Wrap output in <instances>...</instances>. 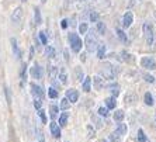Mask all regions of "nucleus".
I'll return each mask as SVG.
<instances>
[{
  "label": "nucleus",
  "mask_w": 156,
  "mask_h": 142,
  "mask_svg": "<svg viewBox=\"0 0 156 142\" xmlns=\"http://www.w3.org/2000/svg\"><path fill=\"white\" fill-rule=\"evenodd\" d=\"M142 30H144V35H145V40H146V44H148V47H155L156 44V35H155V30H153V26L152 24H149V23H145L144 24V27H142Z\"/></svg>",
  "instance_id": "f257e3e1"
},
{
  "label": "nucleus",
  "mask_w": 156,
  "mask_h": 142,
  "mask_svg": "<svg viewBox=\"0 0 156 142\" xmlns=\"http://www.w3.org/2000/svg\"><path fill=\"white\" fill-rule=\"evenodd\" d=\"M84 45H86V49L89 52H93L97 49L98 41H97V34H96L94 30H90L89 33L86 34V41H84Z\"/></svg>",
  "instance_id": "f03ea898"
},
{
  "label": "nucleus",
  "mask_w": 156,
  "mask_h": 142,
  "mask_svg": "<svg viewBox=\"0 0 156 142\" xmlns=\"http://www.w3.org/2000/svg\"><path fill=\"white\" fill-rule=\"evenodd\" d=\"M100 73L104 76V79H114V75H115V66H113L110 62H104V65H103L101 69H100Z\"/></svg>",
  "instance_id": "7ed1b4c3"
},
{
  "label": "nucleus",
  "mask_w": 156,
  "mask_h": 142,
  "mask_svg": "<svg viewBox=\"0 0 156 142\" xmlns=\"http://www.w3.org/2000/svg\"><path fill=\"white\" fill-rule=\"evenodd\" d=\"M69 44H70V48H72V51L73 52H79L80 49H82V40L79 38V35L77 34H73V33H70L69 34Z\"/></svg>",
  "instance_id": "20e7f679"
},
{
  "label": "nucleus",
  "mask_w": 156,
  "mask_h": 142,
  "mask_svg": "<svg viewBox=\"0 0 156 142\" xmlns=\"http://www.w3.org/2000/svg\"><path fill=\"white\" fill-rule=\"evenodd\" d=\"M23 17H24V11H23V9L21 7H17L13 13H11V17H10V20H11V23L14 24V26H20L21 24V21H23Z\"/></svg>",
  "instance_id": "39448f33"
},
{
  "label": "nucleus",
  "mask_w": 156,
  "mask_h": 142,
  "mask_svg": "<svg viewBox=\"0 0 156 142\" xmlns=\"http://www.w3.org/2000/svg\"><path fill=\"white\" fill-rule=\"evenodd\" d=\"M141 65L142 68H146V69H151V70L156 69V62L152 56H144L141 59Z\"/></svg>",
  "instance_id": "423d86ee"
},
{
  "label": "nucleus",
  "mask_w": 156,
  "mask_h": 142,
  "mask_svg": "<svg viewBox=\"0 0 156 142\" xmlns=\"http://www.w3.org/2000/svg\"><path fill=\"white\" fill-rule=\"evenodd\" d=\"M132 20H134V16H132V13H131V11H127V13L124 14V17H122V27H125V28H129L131 24H132Z\"/></svg>",
  "instance_id": "0eeeda50"
},
{
  "label": "nucleus",
  "mask_w": 156,
  "mask_h": 142,
  "mask_svg": "<svg viewBox=\"0 0 156 142\" xmlns=\"http://www.w3.org/2000/svg\"><path fill=\"white\" fill-rule=\"evenodd\" d=\"M66 98H68L70 103H76L77 98H79V93H77V90H75V89L66 90Z\"/></svg>",
  "instance_id": "6e6552de"
},
{
  "label": "nucleus",
  "mask_w": 156,
  "mask_h": 142,
  "mask_svg": "<svg viewBox=\"0 0 156 142\" xmlns=\"http://www.w3.org/2000/svg\"><path fill=\"white\" fill-rule=\"evenodd\" d=\"M31 76H33L34 79H41V77H42V68H41L38 63H35V65L31 68Z\"/></svg>",
  "instance_id": "1a4fd4ad"
},
{
  "label": "nucleus",
  "mask_w": 156,
  "mask_h": 142,
  "mask_svg": "<svg viewBox=\"0 0 156 142\" xmlns=\"http://www.w3.org/2000/svg\"><path fill=\"white\" fill-rule=\"evenodd\" d=\"M31 93L35 96V98H42L44 97V91L40 86H37L35 83H31Z\"/></svg>",
  "instance_id": "9d476101"
},
{
  "label": "nucleus",
  "mask_w": 156,
  "mask_h": 142,
  "mask_svg": "<svg viewBox=\"0 0 156 142\" xmlns=\"http://www.w3.org/2000/svg\"><path fill=\"white\" fill-rule=\"evenodd\" d=\"M49 130H51L52 137H55V138H59V137H61V128H59V125L56 124L55 121H52V122H51Z\"/></svg>",
  "instance_id": "9b49d317"
},
{
  "label": "nucleus",
  "mask_w": 156,
  "mask_h": 142,
  "mask_svg": "<svg viewBox=\"0 0 156 142\" xmlns=\"http://www.w3.org/2000/svg\"><path fill=\"white\" fill-rule=\"evenodd\" d=\"M93 83H94L96 90H101L103 86H104V79H101L100 76H96V77H93Z\"/></svg>",
  "instance_id": "f8f14e48"
},
{
  "label": "nucleus",
  "mask_w": 156,
  "mask_h": 142,
  "mask_svg": "<svg viewBox=\"0 0 156 142\" xmlns=\"http://www.w3.org/2000/svg\"><path fill=\"white\" fill-rule=\"evenodd\" d=\"M48 75H49V79L51 80H55L56 76H58V68L56 66H48Z\"/></svg>",
  "instance_id": "ddd939ff"
},
{
  "label": "nucleus",
  "mask_w": 156,
  "mask_h": 142,
  "mask_svg": "<svg viewBox=\"0 0 156 142\" xmlns=\"http://www.w3.org/2000/svg\"><path fill=\"white\" fill-rule=\"evenodd\" d=\"M115 33H117V35H118V38H120L121 42L127 44V42H128V37H127V34L124 33V31H122L121 28H117V30H115Z\"/></svg>",
  "instance_id": "4468645a"
},
{
  "label": "nucleus",
  "mask_w": 156,
  "mask_h": 142,
  "mask_svg": "<svg viewBox=\"0 0 156 142\" xmlns=\"http://www.w3.org/2000/svg\"><path fill=\"white\" fill-rule=\"evenodd\" d=\"M104 103H105V106H107V108L108 110H111V108H115V97H107L104 100Z\"/></svg>",
  "instance_id": "2eb2a0df"
},
{
  "label": "nucleus",
  "mask_w": 156,
  "mask_h": 142,
  "mask_svg": "<svg viewBox=\"0 0 156 142\" xmlns=\"http://www.w3.org/2000/svg\"><path fill=\"white\" fill-rule=\"evenodd\" d=\"M10 42H11V48H13V52H14V54H16V56H17V58H20V56H21V52L18 51V47H17V40H16V38H11V40H10Z\"/></svg>",
  "instance_id": "dca6fc26"
},
{
  "label": "nucleus",
  "mask_w": 156,
  "mask_h": 142,
  "mask_svg": "<svg viewBox=\"0 0 156 142\" xmlns=\"http://www.w3.org/2000/svg\"><path fill=\"white\" fill-rule=\"evenodd\" d=\"M105 55V45L104 44H98L97 45V58L103 59Z\"/></svg>",
  "instance_id": "f3484780"
},
{
  "label": "nucleus",
  "mask_w": 156,
  "mask_h": 142,
  "mask_svg": "<svg viewBox=\"0 0 156 142\" xmlns=\"http://www.w3.org/2000/svg\"><path fill=\"white\" fill-rule=\"evenodd\" d=\"M45 54H47V56L49 59H54L55 56H56V51H55L54 47H47V49H45Z\"/></svg>",
  "instance_id": "a211bd4d"
},
{
  "label": "nucleus",
  "mask_w": 156,
  "mask_h": 142,
  "mask_svg": "<svg viewBox=\"0 0 156 142\" xmlns=\"http://www.w3.org/2000/svg\"><path fill=\"white\" fill-rule=\"evenodd\" d=\"M34 16H35V24L37 26H40L41 23H42V18H41V11L38 7L34 9Z\"/></svg>",
  "instance_id": "6ab92c4d"
},
{
  "label": "nucleus",
  "mask_w": 156,
  "mask_h": 142,
  "mask_svg": "<svg viewBox=\"0 0 156 142\" xmlns=\"http://www.w3.org/2000/svg\"><path fill=\"white\" fill-rule=\"evenodd\" d=\"M58 111H59L58 106H55V104H52V106L49 107V113H51V118H52V120H55V118L58 117Z\"/></svg>",
  "instance_id": "aec40b11"
},
{
  "label": "nucleus",
  "mask_w": 156,
  "mask_h": 142,
  "mask_svg": "<svg viewBox=\"0 0 156 142\" xmlns=\"http://www.w3.org/2000/svg\"><path fill=\"white\" fill-rule=\"evenodd\" d=\"M68 117H69V114L68 113H62L61 117H59V125L61 127H65L66 122H68Z\"/></svg>",
  "instance_id": "412c9836"
},
{
  "label": "nucleus",
  "mask_w": 156,
  "mask_h": 142,
  "mask_svg": "<svg viewBox=\"0 0 156 142\" xmlns=\"http://www.w3.org/2000/svg\"><path fill=\"white\" fill-rule=\"evenodd\" d=\"M124 115H125V114H124L122 110H115V113H114V121H118V122L122 121Z\"/></svg>",
  "instance_id": "4be33fe9"
},
{
  "label": "nucleus",
  "mask_w": 156,
  "mask_h": 142,
  "mask_svg": "<svg viewBox=\"0 0 156 142\" xmlns=\"http://www.w3.org/2000/svg\"><path fill=\"white\" fill-rule=\"evenodd\" d=\"M110 91H111L113 97H117V96L120 94V86L118 84H111L110 86Z\"/></svg>",
  "instance_id": "5701e85b"
},
{
  "label": "nucleus",
  "mask_w": 156,
  "mask_h": 142,
  "mask_svg": "<svg viewBox=\"0 0 156 142\" xmlns=\"http://www.w3.org/2000/svg\"><path fill=\"white\" fill-rule=\"evenodd\" d=\"M75 76H76V80H79V82H82V79H84V73L82 70V68H76L75 69Z\"/></svg>",
  "instance_id": "b1692460"
},
{
  "label": "nucleus",
  "mask_w": 156,
  "mask_h": 142,
  "mask_svg": "<svg viewBox=\"0 0 156 142\" xmlns=\"http://www.w3.org/2000/svg\"><path fill=\"white\" fill-rule=\"evenodd\" d=\"M127 131H128V127H127V124H118V127H117V132L120 135H125L127 134Z\"/></svg>",
  "instance_id": "393cba45"
},
{
  "label": "nucleus",
  "mask_w": 156,
  "mask_h": 142,
  "mask_svg": "<svg viewBox=\"0 0 156 142\" xmlns=\"http://www.w3.org/2000/svg\"><path fill=\"white\" fill-rule=\"evenodd\" d=\"M90 87H91V79L90 77H86L83 82V90L84 91H90Z\"/></svg>",
  "instance_id": "a878e982"
},
{
  "label": "nucleus",
  "mask_w": 156,
  "mask_h": 142,
  "mask_svg": "<svg viewBox=\"0 0 156 142\" xmlns=\"http://www.w3.org/2000/svg\"><path fill=\"white\" fill-rule=\"evenodd\" d=\"M59 79H61V83L62 84H66V83H68V75H66L65 69L61 70V73H59Z\"/></svg>",
  "instance_id": "bb28decb"
},
{
  "label": "nucleus",
  "mask_w": 156,
  "mask_h": 142,
  "mask_svg": "<svg viewBox=\"0 0 156 142\" xmlns=\"http://www.w3.org/2000/svg\"><path fill=\"white\" fill-rule=\"evenodd\" d=\"M105 30H107V28H105V24L103 21H100V20H98V21H97V31H98V34H101V35H103V34L105 33Z\"/></svg>",
  "instance_id": "cd10ccee"
},
{
  "label": "nucleus",
  "mask_w": 156,
  "mask_h": 142,
  "mask_svg": "<svg viewBox=\"0 0 156 142\" xmlns=\"http://www.w3.org/2000/svg\"><path fill=\"white\" fill-rule=\"evenodd\" d=\"M121 55H122V56H124V61H125V62H129V63H132V62H134V58H132V55H131V54H128V52L127 51H122V54H121Z\"/></svg>",
  "instance_id": "c85d7f7f"
},
{
  "label": "nucleus",
  "mask_w": 156,
  "mask_h": 142,
  "mask_svg": "<svg viewBox=\"0 0 156 142\" xmlns=\"http://www.w3.org/2000/svg\"><path fill=\"white\" fill-rule=\"evenodd\" d=\"M89 20L91 23H97L98 21V13L97 11H90V14H89Z\"/></svg>",
  "instance_id": "c756f323"
},
{
  "label": "nucleus",
  "mask_w": 156,
  "mask_h": 142,
  "mask_svg": "<svg viewBox=\"0 0 156 142\" xmlns=\"http://www.w3.org/2000/svg\"><path fill=\"white\" fill-rule=\"evenodd\" d=\"M145 104L146 106H153V97L151 93H145Z\"/></svg>",
  "instance_id": "7c9ffc66"
},
{
  "label": "nucleus",
  "mask_w": 156,
  "mask_h": 142,
  "mask_svg": "<svg viewBox=\"0 0 156 142\" xmlns=\"http://www.w3.org/2000/svg\"><path fill=\"white\" fill-rule=\"evenodd\" d=\"M91 120L96 122V127L97 128H103V124H104V122H103V120H100L97 115H91Z\"/></svg>",
  "instance_id": "2f4dec72"
},
{
  "label": "nucleus",
  "mask_w": 156,
  "mask_h": 142,
  "mask_svg": "<svg viewBox=\"0 0 156 142\" xmlns=\"http://www.w3.org/2000/svg\"><path fill=\"white\" fill-rule=\"evenodd\" d=\"M135 101H136L135 94H127L125 96V103H128V104H134Z\"/></svg>",
  "instance_id": "473e14b6"
},
{
  "label": "nucleus",
  "mask_w": 156,
  "mask_h": 142,
  "mask_svg": "<svg viewBox=\"0 0 156 142\" xmlns=\"http://www.w3.org/2000/svg\"><path fill=\"white\" fill-rule=\"evenodd\" d=\"M70 107V101L68 100V98H62V101H61V108L62 110H68Z\"/></svg>",
  "instance_id": "72a5a7b5"
},
{
  "label": "nucleus",
  "mask_w": 156,
  "mask_h": 142,
  "mask_svg": "<svg viewBox=\"0 0 156 142\" xmlns=\"http://www.w3.org/2000/svg\"><path fill=\"white\" fill-rule=\"evenodd\" d=\"M38 35H40V42H41V44L47 45L48 44V38H47V35H45V33H44V31H41Z\"/></svg>",
  "instance_id": "f704fd0d"
},
{
  "label": "nucleus",
  "mask_w": 156,
  "mask_h": 142,
  "mask_svg": "<svg viewBox=\"0 0 156 142\" xmlns=\"http://www.w3.org/2000/svg\"><path fill=\"white\" fill-rule=\"evenodd\" d=\"M38 115H40L41 121H42V124H47V115H45V111L42 108L38 110Z\"/></svg>",
  "instance_id": "c9c22d12"
},
{
  "label": "nucleus",
  "mask_w": 156,
  "mask_h": 142,
  "mask_svg": "<svg viewBox=\"0 0 156 142\" xmlns=\"http://www.w3.org/2000/svg\"><path fill=\"white\" fill-rule=\"evenodd\" d=\"M48 96L51 98H56L58 97V90L56 89H54V87H51L49 90H48Z\"/></svg>",
  "instance_id": "e433bc0d"
},
{
  "label": "nucleus",
  "mask_w": 156,
  "mask_h": 142,
  "mask_svg": "<svg viewBox=\"0 0 156 142\" xmlns=\"http://www.w3.org/2000/svg\"><path fill=\"white\" fill-rule=\"evenodd\" d=\"M79 33L80 34H86L87 33V23H82L79 26Z\"/></svg>",
  "instance_id": "4c0bfd02"
},
{
  "label": "nucleus",
  "mask_w": 156,
  "mask_h": 142,
  "mask_svg": "<svg viewBox=\"0 0 156 142\" xmlns=\"http://www.w3.org/2000/svg\"><path fill=\"white\" fill-rule=\"evenodd\" d=\"M98 114H100V115L101 117H107L108 115V108H104V107H100V108H98Z\"/></svg>",
  "instance_id": "58836bf2"
},
{
  "label": "nucleus",
  "mask_w": 156,
  "mask_h": 142,
  "mask_svg": "<svg viewBox=\"0 0 156 142\" xmlns=\"http://www.w3.org/2000/svg\"><path fill=\"white\" fill-rule=\"evenodd\" d=\"M138 141L139 142H146V137H145V134H144L142 130H139L138 131Z\"/></svg>",
  "instance_id": "ea45409f"
},
{
  "label": "nucleus",
  "mask_w": 156,
  "mask_h": 142,
  "mask_svg": "<svg viewBox=\"0 0 156 142\" xmlns=\"http://www.w3.org/2000/svg\"><path fill=\"white\" fill-rule=\"evenodd\" d=\"M120 137H121V135L115 131V132H113V134L110 135V139H111V141H113V142H117V141H118V139H120Z\"/></svg>",
  "instance_id": "a19ab883"
},
{
  "label": "nucleus",
  "mask_w": 156,
  "mask_h": 142,
  "mask_svg": "<svg viewBox=\"0 0 156 142\" xmlns=\"http://www.w3.org/2000/svg\"><path fill=\"white\" fill-rule=\"evenodd\" d=\"M87 137H89V138H93V137H94V130H93L91 125H87Z\"/></svg>",
  "instance_id": "79ce46f5"
},
{
  "label": "nucleus",
  "mask_w": 156,
  "mask_h": 142,
  "mask_svg": "<svg viewBox=\"0 0 156 142\" xmlns=\"http://www.w3.org/2000/svg\"><path fill=\"white\" fill-rule=\"evenodd\" d=\"M41 106H42V101H41V98H35V100H34V107H35L37 110H40Z\"/></svg>",
  "instance_id": "37998d69"
},
{
  "label": "nucleus",
  "mask_w": 156,
  "mask_h": 142,
  "mask_svg": "<svg viewBox=\"0 0 156 142\" xmlns=\"http://www.w3.org/2000/svg\"><path fill=\"white\" fill-rule=\"evenodd\" d=\"M26 72H27V65L23 63V66H21V79L23 80H26Z\"/></svg>",
  "instance_id": "c03bdc74"
},
{
  "label": "nucleus",
  "mask_w": 156,
  "mask_h": 142,
  "mask_svg": "<svg viewBox=\"0 0 156 142\" xmlns=\"http://www.w3.org/2000/svg\"><path fill=\"white\" fill-rule=\"evenodd\" d=\"M4 90H6V97H7V103L10 104L11 103V94H10V89L9 87H4Z\"/></svg>",
  "instance_id": "a18cd8bd"
},
{
  "label": "nucleus",
  "mask_w": 156,
  "mask_h": 142,
  "mask_svg": "<svg viewBox=\"0 0 156 142\" xmlns=\"http://www.w3.org/2000/svg\"><path fill=\"white\" fill-rule=\"evenodd\" d=\"M144 79H145L146 82H149V83H153V82H155V77L151 76V75H145V76H144Z\"/></svg>",
  "instance_id": "49530a36"
},
{
  "label": "nucleus",
  "mask_w": 156,
  "mask_h": 142,
  "mask_svg": "<svg viewBox=\"0 0 156 142\" xmlns=\"http://www.w3.org/2000/svg\"><path fill=\"white\" fill-rule=\"evenodd\" d=\"M61 27L62 28H66V27H68V20H66V18H63L61 21Z\"/></svg>",
  "instance_id": "de8ad7c7"
},
{
  "label": "nucleus",
  "mask_w": 156,
  "mask_h": 142,
  "mask_svg": "<svg viewBox=\"0 0 156 142\" xmlns=\"http://www.w3.org/2000/svg\"><path fill=\"white\" fill-rule=\"evenodd\" d=\"M38 139H40V142H45V139H44V134L41 131H38Z\"/></svg>",
  "instance_id": "09e8293b"
},
{
  "label": "nucleus",
  "mask_w": 156,
  "mask_h": 142,
  "mask_svg": "<svg viewBox=\"0 0 156 142\" xmlns=\"http://www.w3.org/2000/svg\"><path fill=\"white\" fill-rule=\"evenodd\" d=\"M63 56H65V61L68 62V61H69V54H68V51L63 52Z\"/></svg>",
  "instance_id": "8fccbe9b"
},
{
  "label": "nucleus",
  "mask_w": 156,
  "mask_h": 142,
  "mask_svg": "<svg viewBox=\"0 0 156 142\" xmlns=\"http://www.w3.org/2000/svg\"><path fill=\"white\" fill-rule=\"evenodd\" d=\"M80 61H82V62H84V61H86V54H82V55H80Z\"/></svg>",
  "instance_id": "3c124183"
},
{
  "label": "nucleus",
  "mask_w": 156,
  "mask_h": 142,
  "mask_svg": "<svg viewBox=\"0 0 156 142\" xmlns=\"http://www.w3.org/2000/svg\"><path fill=\"white\" fill-rule=\"evenodd\" d=\"M33 56H34V48L31 47V49H30V59L33 58Z\"/></svg>",
  "instance_id": "603ef678"
},
{
  "label": "nucleus",
  "mask_w": 156,
  "mask_h": 142,
  "mask_svg": "<svg viewBox=\"0 0 156 142\" xmlns=\"http://www.w3.org/2000/svg\"><path fill=\"white\" fill-rule=\"evenodd\" d=\"M41 2H42V3H47V0H41Z\"/></svg>",
  "instance_id": "864d4df0"
},
{
  "label": "nucleus",
  "mask_w": 156,
  "mask_h": 142,
  "mask_svg": "<svg viewBox=\"0 0 156 142\" xmlns=\"http://www.w3.org/2000/svg\"><path fill=\"white\" fill-rule=\"evenodd\" d=\"M98 142H107V141H104V139H101V141H98Z\"/></svg>",
  "instance_id": "5fc2aeb1"
},
{
  "label": "nucleus",
  "mask_w": 156,
  "mask_h": 142,
  "mask_svg": "<svg viewBox=\"0 0 156 142\" xmlns=\"http://www.w3.org/2000/svg\"><path fill=\"white\" fill-rule=\"evenodd\" d=\"M21 2H23V3H26V2H27V0H21Z\"/></svg>",
  "instance_id": "6e6d98bb"
},
{
  "label": "nucleus",
  "mask_w": 156,
  "mask_h": 142,
  "mask_svg": "<svg viewBox=\"0 0 156 142\" xmlns=\"http://www.w3.org/2000/svg\"><path fill=\"white\" fill-rule=\"evenodd\" d=\"M79 2H86V0H79Z\"/></svg>",
  "instance_id": "4d7b16f0"
},
{
  "label": "nucleus",
  "mask_w": 156,
  "mask_h": 142,
  "mask_svg": "<svg viewBox=\"0 0 156 142\" xmlns=\"http://www.w3.org/2000/svg\"><path fill=\"white\" fill-rule=\"evenodd\" d=\"M139 2H142V0H139Z\"/></svg>",
  "instance_id": "13d9d810"
}]
</instances>
